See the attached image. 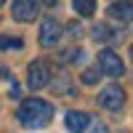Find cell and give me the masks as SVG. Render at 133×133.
Masks as SVG:
<instances>
[{"instance_id": "6da1fadb", "label": "cell", "mask_w": 133, "mask_h": 133, "mask_svg": "<svg viewBox=\"0 0 133 133\" xmlns=\"http://www.w3.org/2000/svg\"><path fill=\"white\" fill-rule=\"evenodd\" d=\"M16 117L24 128H45L53 120V107L43 98H27V101H21Z\"/></svg>"}, {"instance_id": "7a4b0ae2", "label": "cell", "mask_w": 133, "mask_h": 133, "mask_svg": "<svg viewBox=\"0 0 133 133\" xmlns=\"http://www.w3.org/2000/svg\"><path fill=\"white\" fill-rule=\"evenodd\" d=\"M98 69H101V75H107V77H123L125 75V66L120 61V56L115 51H109V48H104L98 53Z\"/></svg>"}, {"instance_id": "3957f363", "label": "cell", "mask_w": 133, "mask_h": 133, "mask_svg": "<svg viewBox=\"0 0 133 133\" xmlns=\"http://www.w3.org/2000/svg\"><path fill=\"white\" fill-rule=\"evenodd\" d=\"M48 83H51V66H48V61L35 59L29 64V88L32 91H40V88H45Z\"/></svg>"}, {"instance_id": "277c9868", "label": "cell", "mask_w": 133, "mask_h": 133, "mask_svg": "<svg viewBox=\"0 0 133 133\" xmlns=\"http://www.w3.org/2000/svg\"><path fill=\"white\" fill-rule=\"evenodd\" d=\"M98 104L104 109H109V112H117V109L125 104V91L120 85H107L104 91L98 93Z\"/></svg>"}, {"instance_id": "5b68a950", "label": "cell", "mask_w": 133, "mask_h": 133, "mask_svg": "<svg viewBox=\"0 0 133 133\" xmlns=\"http://www.w3.org/2000/svg\"><path fill=\"white\" fill-rule=\"evenodd\" d=\"M61 40V24L56 19H43V24H40V45L43 48H53L56 43Z\"/></svg>"}, {"instance_id": "8992f818", "label": "cell", "mask_w": 133, "mask_h": 133, "mask_svg": "<svg viewBox=\"0 0 133 133\" xmlns=\"http://www.w3.org/2000/svg\"><path fill=\"white\" fill-rule=\"evenodd\" d=\"M11 11H14V19L21 21V24H29V21L37 19V0H14V5H11Z\"/></svg>"}, {"instance_id": "52a82bcc", "label": "cell", "mask_w": 133, "mask_h": 133, "mask_svg": "<svg viewBox=\"0 0 133 133\" xmlns=\"http://www.w3.org/2000/svg\"><path fill=\"white\" fill-rule=\"evenodd\" d=\"M64 123H66V128H69L72 133H80V130H85L88 125H91V117H88L85 112H80V109H72V112H66Z\"/></svg>"}, {"instance_id": "ba28073f", "label": "cell", "mask_w": 133, "mask_h": 133, "mask_svg": "<svg viewBox=\"0 0 133 133\" xmlns=\"http://www.w3.org/2000/svg\"><path fill=\"white\" fill-rule=\"evenodd\" d=\"M53 91H56V96H72L75 93V85L69 80V75H59L56 83H53Z\"/></svg>"}, {"instance_id": "9c48e42d", "label": "cell", "mask_w": 133, "mask_h": 133, "mask_svg": "<svg viewBox=\"0 0 133 133\" xmlns=\"http://www.w3.org/2000/svg\"><path fill=\"white\" fill-rule=\"evenodd\" d=\"M130 3H112L109 5V16L112 19H120V21H130Z\"/></svg>"}, {"instance_id": "30bf717a", "label": "cell", "mask_w": 133, "mask_h": 133, "mask_svg": "<svg viewBox=\"0 0 133 133\" xmlns=\"http://www.w3.org/2000/svg\"><path fill=\"white\" fill-rule=\"evenodd\" d=\"M72 8H75L83 19H91V16L96 14V0H72Z\"/></svg>"}, {"instance_id": "8fae6325", "label": "cell", "mask_w": 133, "mask_h": 133, "mask_svg": "<svg viewBox=\"0 0 133 133\" xmlns=\"http://www.w3.org/2000/svg\"><path fill=\"white\" fill-rule=\"evenodd\" d=\"M19 51V48H24V40L21 37H3L0 35V51Z\"/></svg>"}, {"instance_id": "7c38bea8", "label": "cell", "mask_w": 133, "mask_h": 133, "mask_svg": "<svg viewBox=\"0 0 133 133\" xmlns=\"http://www.w3.org/2000/svg\"><path fill=\"white\" fill-rule=\"evenodd\" d=\"M93 40H96V43H107V40H112V35H109V27H107V24H96V27H93Z\"/></svg>"}, {"instance_id": "4fadbf2b", "label": "cell", "mask_w": 133, "mask_h": 133, "mask_svg": "<svg viewBox=\"0 0 133 133\" xmlns=\"http://www.w3.org/2000/svg\"><path fill=\"white\" fill-rule=\"evenodd\" d=\"M96 80H98V72H96V69H85V72H83V83H85V85H93Z\"/></svg>"}, {"instance_id": "5bb4252c", "label": "cell", "mask_w": 133, "mask_h": 133, "mask_svg": "<svg viewBox=\"0 0 133 133\" xmlns=\"http://www.w3.org/2000/svg\"><path fill=\"white\" fill-rule=\"evenodd\" d=\"M69 35H72V37H80V35H83V27L77 24V21H72V24H69Z\"/></svg>"}, {"instance_id": "9a60e30c", "label": "cell", "mask_w": 133, "mask_h": 133, "mask_svg": "<svg viewBox=\"0 0 133 133\" xmlns=\"http://www.w3.org/2000/svg\"><path fill=\"white\" fill-rule=\"evenodd\" d=\"M19 93H21V88L14 83V85H11V98H19Z\"/></svg>"}, {"instance_id": "2e32d148", "label": "cell", "mask_w": 133, "mask_h": 133, "mask_svg": "<svg viewBox=\"0 0 133 133\" xmlns=\"http://www.w3.org/2000/svg\"><path fill=\"white\" fill-rule=\"evenodd\" d=\"M93 133H109V130H107V125H101V123H96V125H93Z\"/></svg>"}, {"instance_id": "e0dca14e", "label": "cell", "mask_w": 133, "mask_h": 133, "mask_svg": "<svg viewBox=\"0 0 133 133\" xmlns=\"http://www.w3.org/2000/svg\"><path fill=\"white\" fill-rule=\"evenodd\" d=\"M37 3H43V5H53L56 0H37Z\"/></svg>"}, {"instance_id": "ac0fdd59", "label": "cell", "mask_w": 133, "mask_h": 133, "mask_svg": "<svg viewBox=\"0 0 133 133\" xmlns=\"http://www.w3.org/2000/svg\"><path fill=\"white\" fill-rule=\"evenodd\" d=\"M3 3H5V0H0V5H3Z\"/></svg>"}]
</instances>
